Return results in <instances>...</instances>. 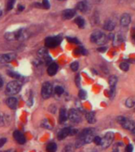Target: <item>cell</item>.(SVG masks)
Masks as SVG:
<instances>
[{
    "instance_id": "obj_1",
    "label": "cell",
    "mask_w": 135,
    "mask_h": 152,
    "mask_svg": "<svg viewBox=\"0 0 135 152\" xmlns=\"http://www.w3.org/2000/svg\"><path fill=\"white\" fill-rule=\"evenodd\" d=\"M95 137V130L93 128H86L82 131L81 133H79L78 139L76 143V147L79 148L84 144L90 143L93 141Z\"/></svg>"
},
{
    "instance_id": "obj_2",
    "label": "cell",
    "mask_w": 135,
    "mask_h": 152,
    "mask_svg": "<svg viewBox=\"0 0 135 152\" xmlns=\"http://www.w3.org/2000/svg\"><path fill=\"white\" fill-rule=\"evenodd\" d=\"M90 40L92 43L96 44H104L107 42L108 37L103 32L95 31L90 37Z\"/></svg>"
},
{
    "instance_id": "obj_3",
    "label": "cell",
    "mask_w": 135,
    "mask_h": 152,
    "mask_svg": "<svg viewBox=\"0 0 135 152\" xmlns=\"http://www.w3.org/2000/svg\"><path fill=\"white\" fill-rule=\"evenodd\" d=\"M21 89H22V85L19 82H10L6 86V94L8 95H14V94H18V92H20Z\"/></svg>"
},
{
    "instance_id": "obj_4",
    "label": "cell",
    "mask_w": 135,
    "mask_h": 152,
    "mask_svg": "<svg viewBox=\"0 0 135 152\" xmlns=\"http://www.w3.org/2000/svg\"><path fill=\"white\" fill-rule=\"evenodd\" d=\"M117 121L118 124H120L122 126L123 128L125 129L130 130V131H132L134 128L135 124L134 123V121L130 120L127 119L124 117H118L117 118Z\"/></svg>"
},
{
    "instance_id": "obj_5",
    "label": "cell",
    "mask_w": 135,
    "mask_h": 152,
    "mask_svg": "<svg viewBox=\"0 0 135 152\" xmlns=\"http://www.w3.org/2000/svg\"><path fill=\"white\" fill-rule=\"evenodd\" d=\"M53 85L48 82H46L41 87V96L45 99L49 98L53 94Z\"/></svg>"
},
{
    "instance_id": "obj_6",
    "label": "cell",
    "mask_w": 135,
    "mask_h": 152,
    "mask_svg": "<svg viewBox=\"0 0 135 152\" xmlns=\"http://www.w3.org/2000/svg\"><path fill=\"white\" fill-rule=\"evenodd\" d=\"M114 138H115V135H114L113 132H107L106 135L104 136V137L102 139L100 146H101L103 149L107 148V147H109V146H110V144L112 143L113 140H114Z\"/></svg>"
},
{
    "instance_id": "obj_7",
    "label": "cell",
    "mask_w": 135,
    "mask_h": 152,
    "mask_svg": "<svg viewBox=\"0 0 135 152\" xmlns=\"http://www.w3.org/2000/svg\"><path fill=\"white\" fill-rule=\"evenodd\" d=\"M61 42V37L60 36L56 37H47L45 41V45L48 48H55L56 46H58Z\"/></svg>"
},
{
    "instance_id": "obj_8",
    "label": "cell",
    "mask_w": 135,
    "mask_h": 152,
    "mask_svg": "<svg viewBox=\"0 0 135 152\" xmlns=\"http://www.w3.org/2000/svg\"><path fill=\"white\" fill-rule=\"evenodd\" d=\"M68 117L69 118V120H71V122L73 123H79L81 121V115L79 113V112L77 109H72L71 110H69V114H68Z\"/></svg>"
},
{
    "instance_id": "obj_9",
    "label": "cell",
    "mask_w": 135,
    "mask_h": 152,
    "mask_svg": "<svg viewBox=\"0 0 135 152\" xmlns=\"http://www.w3.org/2000/svg\"><path fill=\"white\" fill-rule=\"evenodd\" d=\"M16 58L15 53H6L0 55V63H6L13 61Z\"/></svg>"
},
{
    "instance_id": "obj_10",
    "label": "cell",
    "mask_w": 135,
    "mask_h": 152,
    "mask_svg": "<svg viewBox=\"0 0 135 152\" xmlns=\"http://www.w3.org/2000/svg\"><path fill=\"white\" fill-rule=\"evenodd\" d=\"M14 33H15V39L18 40V41H24L29 37V33L27 32V30L24 29H22L20 30L14 32Z\"/></svg>"
},
{
    "instance_id": "obj_11",
    "label": "cell",
    "mask_w": 135,
    "mask_h": 152,
    "mask_svg": "<svg viewBox=\"0 0 135 152\" xmlns=\"http://www.w3.org/2000/svg\"><path fill=\"white\" fill-rule=\"evenodd\" d=\"M77 10H79L80 12L86 13L87 10H89V3H88L87 0H83V1H80V2L77 3Z\"/></svg>"
},
{
    "instance_id": "obj_12",
    "label": "cell",
    "mask_w": 135,
    "mask_h": 152,
    "mask_svg": "<svg viewBox=\"0 0 135 152\" xmlns=\"http://www.w3.org/2000/svg\"><path fill=\"white\" fill-rule=\"evenodd\" d=\"M130 22H131V17H130L129 14L125 13L121 16V18H120V24H121V25L124 26V27L128 26L130 24Z\"/></svg>"
},
{
    "instance_id": "obj_13",
    "label": "cell",
    "mask_w": 135,
    "mask_h": 152,
    "mask_svg": "<svg viewBox=\"0 0 135 152\" xmlns=\"http://www.w3.org/2000/svg\"><path fill=\"white\" fill-rule=\"evenodd\" d=\"M108 82H109L110 88V95H112L114 94V92H115V86L118 82V78L115 75L110 76L109 78V80H108Z\"/></svg>"
},
{
    "instance_id": "obj_14",
    "label": "cell",
    "mask_w": 135,
    "mask_h": 152,
    "mask_svg": "<svg viewBox=\"0 0 135 152\" xmlns=\"http://www.w3.org/2000/svg\"><path fill=\"white\" fill-rule=\"evenodd\" d=\"M13 136L16 141H17L18 143H20V144H24V143H26V138L24 136V135H23L21 132H19V131H15V132H14Z\"/></svg>"
},
{
    "instance_id": "obj_15",
    "label": "cell",
    "mask_w": 135,
    "mask_h": 152,
    "mask_svg": "<svg viewBox=\"0 0 135 152\" xmlns=\"http://www.w3.org/2000/svg\"><path fill=\"white\" fill-rule=\"evenodd\" d=\"M76 14V10L73 9H67L64 10L62 13V18L65 20H69L75 16Z\"/></svg>"
},
{
    "instance_id": "obj_16",
    "label": "cell",
    "mask_w": 135,
    "mask_h": 152,
    "mask_svg": "<svg viewBox=\"0 0 135 152\" xmlns=\"http://www.w3.org/2000/svg\"><path fill=\"white\" fill-rule=\"evenodd\" d=\"M70 128H64L58 132L57 134V138H58L59 140H63L64 139H65L68 136H69V133H70Z\"/></svg>"
},
{
    "instance_id": "obj_17",
    "label": "cell",
    "mask_w": 135,
    "mask_h": 152,
    "mask_svg": "<svg viewBox=\"0 0 135 152\" xmlns=\"http://www.w3.org/2000/svg\"><path fill=\"white\" fill-rule=\"evenodd\" d=\"M6 105L11 109H15L18 105V100L14 97H10L6 100Z\"/></svg>"
},
{
    "instance_id": "obj_18",
    "label": "cell",
    "mask_w": 135,
    "mask_h": 152,
    "mask_svg": "<svg viewBox=\"0 0 135 152\" xmlns=\"http://www.w3.org/2000/svg\"><path fill=\"white\" fill-rule=\"evenodd\" d=\"M67 119H68V114H67L66 109L61 108L59 112V122L61 124H63L66 121Z\"/></svg>"
},
{
    "instance_id": "obj_19",
    "label": "cell",
    "mask_w": 135,
    "mask_h": 152,
    "mask_svg": "<svg viewBox=\"0 0 135 152\" xmlns=\"http://www.w3.org/2000/svg\"><path fill=\"white\" fill-rule=\"evenodd\" d=\"M58 71V66H57V64L56 63H52L49 64V66L48 67V75L50 76H53L55 75Z\"/></svg>"
},
{
    "instance_id": "obj_20",
    "label": "cell",
    "mask_w": 135,
    "mask_h": 152,
    "mask_svg": "<svg viewBox=\"0 0 135 152\" xmlns=\"http://www.w3.org/2000/svg\"><path fill=\"white\" fill-rule=\"evenodd\" d=\"M115 28V22H113L111 20L107 21L106 22L104 23V25H103V29L107 31H113Z\"/></svg>"
},
{
    "instance_id": "obj_21",
    "label": "cell",
    "mask_w": 135,
    "mask_h": 152,
    "mask_svg": "<svg viewBox=\"0 0 135 152\" xmlns=\"http://www.w3.org/2000/svg\"><path fill=\"white\" fill-rule=\"evenodd\" d=\"M86 119H87V122L89 124H95L96 122V119H95V116L94 113L90 112L86 114Z\"/></svg>"
},
{
    "instance_id": "obj_22",
    "label": "cell",
    "mask_w": 135,
    "mask_h": 152,
    "mask_svg": "<svg viewBox=\"0 0 135 152\" xmlns=\"http://www.w3.org/2000/svg\"><path fill=\"white\" fill-rule=\"evenodd\" d=\"M126 105L127 108H133L135 105V96L128 98L126 101Z\"/></svg>"
},
{
    "instance_id": "obj_23",
    "label": "cell",
    "mask_w": 135,
    "mask_h": 152,
    "mask_svg": "<svg viewBox=\"0 0 135 152\" xmlns=\"http://www.w3.org/2000/svg\"><path fill=\"white\" fill-rule=\"evenodd\" d=\"M75 23L79 26V28L80 29L84 28V25H85V21H84V18H81V17H77V18L75 19Z\"/></svg>"
},
{
    "instance_id": "obj_24",
    "label": "cell",
    "mask_w": 135,
    "mask_h": 152,
    "mask_svg": "<svg viewBox=\"0 0 135 152\" xmlns=\"http://www.w3.org/2000/svg\"><path fill=\"white\" fill-rule=\"evenodd\" d=\"M56 144L55 143H50L47 145V147H46V150L48 152H56Z\"/></svg>"
},
{
    "instance_id": "obj_25",
    "label": "cell",
    "mask_w": 135,
    "mask_h": 152,
    "mask_svg": "<svg viewBox=\"0 0 135 152\" xmlns=\"http://www.w3.org/2000/svg\"><path fill=\"white\" fill-rule=\"evenodd\" d=\"M119 67L122 71H128V70L130 68V66H129V63H126V62H122V63H120Z\"/></svg>"
},
{
    "instance_id": "obj_26",
    "label": "cell",
    "mask_w": 135,
    "mask_h": 152,
    "mask_svg": "<svg viewBox=\"0 0 135 152\" xmlns=\"http://www.w3.org/2000/svg\"><path fill=\"white\" fill-rule=\"evenodd\" d=\"M5 38L7 41H14L15 39V33H6Z\"/></svg>"
},
{
    "instance_id": "obj_27",
    "label": "cell",
    "mask_w": 135,
    "mask_h": 152,
    "mask_svg": "<svg viewBox=\"0 0 135 152\" xmlns=\"http://www.w3.org/2000/svg\"><path fill=\"white\" fill-rule=\"evenodd\" d=\"M14 3H15V0H8L7 4H6V10H12L14 7Z\"/></svg>"
},
{
    "instance_id": "obj_28",
    "label": "cell",
    "mask_w": 135,
    "mask_h": 152,
    "mask_svg": "<svg viewBox=\"0 0 135 152\" xmlns=\"http://www.w3.org/2000/svg\"><path fill=\"white\" fill-rule=\"evenodd\" d=\"M38 55L41 56V57H45V56L48 55V51H47L46 48H41V49L38 51Z\"/></svg>"
},
{
    "instance_id": "obj_29",
    "label": "cell",
    "mask_w": 135,
    "mask_h": 152,
    "mask_svg": "<svg viewBox=\"0 0 135 152\" xmlns=\"http://www.w3.org/2000/svg\"><path fill=\"white\" fill-rule=\"evenodd\" d=\"M76 52L77 54H81V55H87V51L85 48H84L83 47H79L77 49H76Z\"/></svg>"
},
{
    "instance_id": "obj_30",
    "label": "cell",
    "mask_w": 135,
    "mask_h": 152,
    "mask_svg": "<svg viewBox=\"0 0 135 152\" xmlns=\"http://www.w3.org/2000/svg\"><path fill=\"white\" fill-rule=\"evenodd\" d=\"M74 147L72 145H67L63 149V152H74Z\"/></svg>"
},
{
    "instance_id": "obj_31",
    "label": "cell",
    "mask_w": 135,
    "mask_h": 152,
    "mask_svg": "<svg viewBox=\"0 0 135 152\" xmlns=\"http://www.w3.org/2000/svg\"><path fill=\"white\" fill-rule=\"evenodd\" d=\"M7 74L11 77V78H14V79H20L21 78L20 75H18V74L15 73V72H14V71H8Z\"/></svg>"
},
{
    "instance_id": "obj_32",
    "label": "cell",
    "mask_w": 135,
    "mask_h": 152,
    "mask_svg": "<svg viewBox=\"0 0 135 152\" xmlns=\"http://www.w3.org/2000/svg\"><path fill=\"white\" fill-rule=\"evenodd\" d=\"M42 126L44 128H48V129H52L53 128V127L50 124H49V122L47 120H44L43 122H42Z\"/></svg>"
},
{
    "instance_id": "obj_33",
    "label": "cell",
    "mask_w": 135,
    "mask_h": 152,
    "mask_svg": "<svg viewBox=\"0 0 135 152\" xmlns=\"http://www.w3.org/2000/svg\"><path fill=\"white\" fill-rule=\"evenodd\" d=\"M79 98L82 99V100L86 99V98H87V93H86V91L84 90H80L79 92Z\"/></svg>"
},
{
    "instance_id": "obj_34",
    "label": "cell",
    "mask_w": 135,
    "mask_h": 152,
    "mask_svg": "<svg viewBox=\"0 0 135 152\" xmlns=\"http://www.w3.org/2000/svg\"><path fill=\"white\" fill-rule=\"evenodd\" d=\"M55 93H56L57 95H61V94L64 93V89L61 86H56L55 88Z\"/></svg>"
},
{
    "instance_id": "obj_35",
    "label": "cell",
    "mask_w": 135,
    "mask_h": 152,
    "mask_svg": "<svg viewBox=\"0 0 135 152\" xmlns=\"http://www.w3.org/2000/svg\"><path fill=\"white\" fill-rule=\"evenodd\" d=\"M71 69L73 71H77V70L79 69V63L78 62H73L71 64Z\"/></svg>"
},
{
    "instance_id": "obj_36",
    "label": "cell",
    "mask_w": 135,
    "mask_h": 152,
    "mask_svg": "<svg viewBox=\"0 0 135 152\" xmlns=\"http://www.w3.org/2000/svg\"><path fill=\"white\" fill-rule=\"evenodd\" d=\"M101 141H102V138L100 136H95L94 139H93V142L99 146H100V144H101Z\"/></svg>"
},
{
    "instance_id": "obj_37",
    "label": "cell",
    "mask_w": 135,
    "mask_h": 152,
    "mask_svg": "<svg viewBox=\"0 0 135 152\" xmlns=\"http://www.w3.org/2000/svg\"><path fill=\"white\" fill-rule=\"evenodd\" d=\"M67 40H68L69 42H71V43L77 44H79V41H78V39H77V38L68 37V38H67Z\"/></svg>"
},
{
    "instance_id": "obj_38",
    "label": "cell",
    "mask_w": 135,
    "mask_h": 152,
    "mask_svg": "<svg viewBox=\"0 0 135 152\" xmlns=\"http://www.w3.org/2000/svg\"><path fill=\"white\" fill-rule=\"evenodd\" d=\"M42 6H44V8H45V9H49L50 4H49L48 0H43L42 1Z\"/></svg>"
},
{
    "instance_id": "obj_39",
    "label": "cell",
    "mask_w": 135,
    "mask_h": 152,
    "mask_svg": "<svg viewBox=\"0 0 135 152\" xmlns=\"http://www.w3.org/2000/svg\"><path fill=\"white\" fill-rule=\"evenodd\" d=\"M134 151V146L132 144H129L126 147V152H133Z\"/></svg>"
},
{
    "instance_id": "obj_40",
    "label": "cell",
    "mask_w": 135,
    "mask_h": 152,
    "mask_svg": "<svg viewBox=\"0 0 135 152\" xmlns=\"http://www.w3.org/2000/svg\"><path fill=\"white\" fill-rule=\"evenodd\" d=\"M6 143V138H2V139H0V147H3Z\"/></svg>"
},
{
    "instance_id": "obj_41",
    "label": "cell",
    "mask_w": 135,
    "mask_h": 152,
    "mask_svg": "<svg viewBox=\"0 0 135 152\" xmlns=\"http://www.w3.org/2000/svg\"><path fill=\"white\" fill-rule=\"evenodd\" d=\"M78 132V131H77V129H72V128H71L70 129V133H69V136H74V135H76Z\"/></svg>"
},
{
    "instance_id": "obj_42",
    "label": "cell",
    "mask_w": 135,
    "mask_h": 152,
    "mask_svg": "<svg viewBox=\"0 0 135 152\" xmlns=\"http://www.w3.org/2000/svg\"><path fill=\"white\" fill-rule=\"evenodd\" d=\"M131 37H132L133 41H134L135 43V28H133L132 32H131Z\"/></svg>"
},
{
    "instance_id": "obj_43",
    "label": "cell",
    "mask_w": 135,
    "mask_h": 152,
    "mask_svg": "<svg viewBox=\"0 0 135 152\" xmlns=\"http://www.w3.org/2000/svg\"><path fill=\"white\" fill-rule=\"evenodd\" d=\"M33 104V100L32 98H30L28 100V101H27V105H28L29 106H31Z\"/></svg>"
},
{
    "instance_id": "obj_44",
    "label": "cell",
    "mask_w": 135,
    "mask_h": 152,
    "mask_svg": "<svg viewBox=\"0 0 135 152\" xmlns=\"http://www.w3.org/2000/svg\"><path fill=\"white\" fill-rule=\"evenodd\" d=\"M79 82H80V78H79V75L77 76V79H76V82H77V85L79 87Z\"/></svg>"
},
{
    "instance_id": "obj_45",
    "label": "cell",
    "mask_w": 135,
    "mask_h": 152,
    "mask_svg": "<svg viewBox=\"0 0 135 152\" xmlns=\"http://www.w3.org/2000/svg\"><path fill=\"white\" fill-rule=\"evenodd\" d=\"M106 50H107V48H106V47H102V48H98V51L100 52H104Z\"/></svg>"
},
{
    "instance_id": "obj_46",
    "label": "cell",
    "mask_w": 135,
    "mask_h": 152,
    "mask_svg": "<svg viewBox=\"0 0 135 152\" xmlns=\"http://www.w3.org/2000/svg\"><path fill=\"white\" fill-rule=\"evenodd\" d=\"M3 86V78L0 76V87H2Z\"/></svg>"
},
{
    "instance_id": "obj_47",
    "label": "cell",
    "mask_w": 135,
    "mask_h": 152,
    "mask_svg": "<svg viewBox=\"0 0 135 152\" xmlns=\"http://www.w3.org/2000/svg\"><path fill=\"white\" fill-rule=\"evenodd\" d=\"M24 10V6L22 5H19L18 6V10H20V11H22Z\"/></svg>"
},
{
    "instance_id": "obj_48",
    "label": "cell",
    "mask_w": 135,
    "mask_h": 152,
    "mask_svg": "<svg viewBox=\"0 0 135 152\" xmlns=\"http://www.w3.org/2000/svg\"><path fill=\"white\" fill-rule=\"evenodd\" d=\"M33 6H37L36 7H38V8H41V4H40V3H34V4H33Z\"/></svg>"
},
{
    "instance_id": "obj_49",
    "label": "cell",
    "mask_w": 135,
    "mask_h": 152,
    "mask_svg": "<svg viewBox=\"0 0 135 152\" xmlns=\"http://www.w3.org/2000/svg\"><path fill=\"white\" fill-rule=\"evenodd\" d=\"M132 132L134 133V135H135V127H134V128L132 130Z\"/></svg>"
},
{
    "instance_id": "obj_50",
    "label": "cell",
    "mask_w": 135,
    "mask_h": 152,
    "mask_svg": "<svg viewBox=\"0 0 135 152\" xmlns=\"http://www.w3.org/2000/svg\"><path fill=\"white\" fill-rule=\"evenodd\" d=\"M2 14H3V12H2V11H1V10H0V17H1V16H2Z\"/></svg>"
},
{
    "instance_id": "obj_51",
    "label": "cell",
    "mask_w": 135,
    "mask_h": 152,
    "mask_svg": "<svg viewBox=\"0 0 135 152\" xmlns=\"http://www.w3.org/2000/svg\"><path fill=\"white\" fill-rule=\"evenodd\" d=\"M59 1H64V0H59Z\"/></svg>"
},
{
    "instance_id": "obj_52",
    "label": "cell",
    "mask_w": 135,
    "mask_h": 152,
    "mask_svg": "<svg viewBox=\"0 0 135 152\" xmlns=\"http://www.w3.org/2000/svg\"><path fill=\"white\" fill-rule=\"evenodd\" d=\"M6 152H10V151H6Z\"/></svg>"
},
{
    "instance_id": "obj_53",
    "label": "cell",
    "mask_w": 135,
    "mask_h": 152,
    "mask_svg": "<svg viewBox=\"0 0 135 152\" xmlns=\"http://www.w3.org/2000/svg\"><path fill=\"white\" fill-rule=\"evenodd\" d=\"M0 152H1V151H0Z\"/></svg>"
}]
</instances>
